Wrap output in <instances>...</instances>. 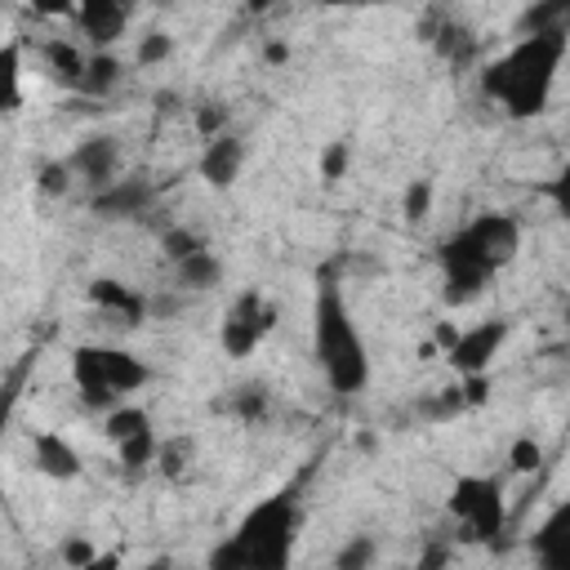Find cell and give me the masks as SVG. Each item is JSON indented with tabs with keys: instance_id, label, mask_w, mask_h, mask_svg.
I'll return each mask as SVG.
<instances>
[{
	"instance_id": "obj_1",
	"label": "cell",
	"mask_w": 570,
	"mask_h": 570,
	"mask_svg": "<svg viewBox=\"0 0 570 570\" xmlns=\"http://www.w3.org/2000/svg\"><path fill=\"white\" fill-rule=\"evenodd\" d=\"M566 53H570L566 31H521L494 62L481 67V94L508 120H534L552 102Z\"/></svg>"
},
{
	"instance_id": "obj_2",
	"label": "cell",
	"mask_w": 570,
	"mask_h": 570,
	"mask_svg": "<svg viewBox=\"0 0 570 570\" xmlns=\"http://www.w3.org/2000/svg\"><path fill=\"white\" fill-rule=\"evenodd\" d=\"M517 249H521V223L512 214H499V209L472 214L463 227H454L436 245L441 298L450 307L476 303L490 289V281L517 258Z\"/></svg>"
},
{
	"instance_id": "obj_3",
	"label": "cell",
	"mask_w": 570,
	"mask_h": 570,
	"mask_svg": "<svg viewBox=\"0 0 570 570\" xmlns=\"http://www.w3.org/2000/svg\"><path fill=\"white\" fill-rule=\"evenodd\" d=\"M298 494L294 490H276L267 499H258L236 525L232 534H223L209 552V570H289L294 566V548H298Z\"/></svg>"
},
{
	"instance_id": "obj_4",
	"label": "cell",
	"mask_w": 570,
	"mask_h": 570,
	"mask_svg": "<svg viewBox=\"0 0 570 570\" xmlns=\"http://www.w3.org/2000/svg\"><path fill=\"white\" fill-rule=\"evenodd\" d=\"M312 356L338 396L365 392L370 347H365L361 325L352 321V307H347L338 281H330V276L316 285V303H312Z\"/></svg>"
},
{
	"instance_id": "obj_5",
	"label": "cell",
	"mask_w": 570,
	"mask_h": 570,
	"mask_svg": "<svg viewBox=\"0 0 570 570\" xmlns=\"http://www.w3.org/2000/svg\"><path fill=\"white\" fill-rule=\"evenodd\" d=\"M151 379L147 361L125 352V347H111V343H85L71 352V383L80 392V401L89 410H120V401L129 392H138L142 383Z\"/></svg>"
},
{
	"instance_id": "obj_6",
	"label": "cell",
	"mask_w": 570,
	"mask_h": 570,
	"mask_svg": "<svg viewBox=\"0 0 570 570\" xmlns=\"http://www.w3.org/2000/svg\"><path fill=\"white\" fill-rule=\"evenodd\" d=\"M445 512L454 517V525L463 530V539L472 543H494L508 525V503H503V485L499 476L485 472H468L450 485L445 494Z\"/></svg>"
},
{
	"instance_id": "obj_7",
	"label": "cell",
	"mask_w": 570,
	"mask_h": 570,
	"mask_svg": "<svg viewBox=\"0 0 570 570\" xmlns=\"http://www.w3.org/2000/svg\"><path fill=\"white\" fill-rule=\"evenodd\" d=\"M272 325H276V307H272L258 289H245V294H236V298H232V307L223 312L218 343H223V352H227V356L245 361V356H254V352H258V343L272 334Z\"/></svg>"
},
{
	"instance_id": "obj_8",
	"label": "cell",
	"mask_w": 570,
	"mask_h": 570,
	"mask_svg": "<svg viewBox=\"0 0 570 570\" xmlns=\"http://www.w3.org/2000/svg\"><path fill=\"white\" fill-rule=\"evenodd\" d=\"M508 343V321L503 316H494V321H476V325H468L463 334H454V343H450V370L454 374H463V379H476V374H485L490 370V361L499 356V347Z\"/></svg>"
},
{
	"instance_id": "obj_9",
	"label": "cell",
	"mask_w": 570,
	"mask_h": 570,
	"mask_svg": "<svg viewBox=\"0 0 570 570\" xmlns=\"http://www.w3.org/2000/svg\"><path fill=\"white\" fill-rule=\"evenodd\" d=\"M67 169H71L76 183L94 187V196H98V191H107L120 178V142L111 134H89V138H80L71 147Z\"/></svg>"
},
{
	"instance_id": "obj_10",
	"label": "cell",
	"mask_w": 570,
	"mask_h": 570,
	"mask_svg": "<svg viewBox=\"0 0 570 570\" xmlns=\"http://www.w3.org/2000/svg\"><path fill=\"white\" fill-rule=\"evenodd\" d=\"M534 570H570V499H561L530 534Z\"/></svg>"
},
{
	"instance_id": "obj_11",
	"label": "cell",
	"mask_w": 570,
	"mask_h": 570,
	"mask_svg": "<svg viewBox=\"0 0 570 570\" xmlns=\"http://www.w3.org/2000/svg\"><path fill=\"white\" fill-rule=\"evenodd\" d=\"M71 22H76L80 36H85L89 45H98V53H102V45H116V40L125 36L129 9L116 4V0H85V4L71 9Z\"/></svg>"
},
{
	"instance_id": "obj_12",
	"label": "cell",
	"mask_w": 570,
	"mask_h": 570,
	"mask_svg": "<svg viewBox=\"0 0 570 570\" xmlns=\"http://www.w3.org/2000/svg\"><path fill=\"white\" fill-rule=\"evenodd\" d=\"M240 165H245V142L236 138V134H218V138H209L205 147H200V160H196V169H200V178L209 183V187H232L236 178H240Z\"/></svg>"
},
{
	"instance_id": "obj_13",
	"label": "cell",
	"mask_w": 570,
	"mask_h": 570,
	"mask_svg": "<svg viewBox=\"0 0 570 570\" xmlns=\"http://www.w3.org/2000/svg\"><path fill=\"white\" fill-rule=\"evenodd\" d=\"M94 209L102 218H134V214L151 209V183L147 178H116L107 191L94 196Z\"/></svg>"
},
{
	"instance_id": "obj_14",
	"label": "cell",
	"mask_w": 570,
	"mask_h": 570,
	"mask_svg": "<svg viewBox=\"0 0 570 570\" xmlns=\"http://www.w3.org/2000/svg\"><path fill=\"white\" fill-rule=\"evenodd\" d=\"M36 468L45 472V476H53V481H71V476H80V450L67 441V436H58V432H36Z\"/></svg>"
},
{
	"instance_id": "obj_15",
	"label": "cell",
	"mask_w": 570,
	"mask_h": 570,
	"mask_svg": "<svg viewBox=\"0 0 570 570\" xmlns=\"http://www.w3.org/2000/svg\"><path fill=\"white\" fill-rule=\"evenodd\" d=\"M40 58H45V67H49V76L53 80H62V85H80V76H85V67H89V53L71 40V36H49L45 45H40Z\"/></svg>"
},
{
	"instance_id": "obj_16",
	"label": "cell",
	"mask_w": 570,
	"mask_h": 570,
	"mask_svg": "<svg viewBox=\"0 0 570 570\" xmlns=\"http://www.w3.org/2000/svg\"><path fill=\"white\" fill-rule=\"evenodd\" d=\"M89 298H94V307H102V312L116 316L120 325H134V321L147 312L142 294H134V289L120 285V281H94V285H89Z\"/></svg>"
},
{
	"instance_id": "obj_17",
	"label": "cell",
	"mask_w": 570,
	"mask_h": 570,
	"mask_svg": "<svg viewBox=\"0 0 570 570\" xmlns=\"http://www.w3.org/2000/svg\"><path fill=\"white\" fill-rule=\"evenodd\" d=\"M174 276H178V285H183V289H214V285L223 281V263H218V258H214V249L205 245V249H196V254L178 258V263H174Z\"/></svg>"
},
{
	"instance_id": "obj_18",
	"label": "cell",
	"mask_w": 570,
	"mask_h": 570,
	"mask_svg": "<svg viewBox=\"0 0 570 570\" xmlns=\"http://www.w3.org/2000/svg\"><path fill=\"white\" fill-rule=\"evenodd\" d=\"M120 58L116 53H89V67H85V76H80V94H89V98H107L116 85H120Z\"/></svg>"
},
{
	"instance_id": "obj_19",
	"label": "cell",
	"mask_w": 570,
	"mask_h": 570,
	"mask_svg": "<svg viewBox=\"0 0 570 570\" xmlns=\"http://www.w3.org/2000/svg\"><path fill=\"white\" fill-rule=\"evenodd\" d=\"M521 31H566L570 36V0H552V4H534L521 13Z\"/></svg>"
},
{
	"instance_id": "obj_20",
	"label": "cell",
	"mask_w": 570,
	"mask_h": 570,
	"mask_svg": "<svg viewBox=\"0 0 570 570\" xmlns=\"http://www.w3.org/2000/svg\"><path fill=\"white\" fill-rule=\"evenodd\" d=\"M374 561H379V539L374 534H352L334 552V570H374Z\"/></svg>"
},
{
	"instance_id": "obj_21",
	"label": "cell",
	"mask_w": 570,
	"mask_h": 570,
	"mask_svg": "<svg viewBox=\"0 0 570 570\" xmlns=\"http://www.w3.org/2000/svg\"><path fill=\"white\" fill-rule=\"evenodd\" d=\"M147 428H151V414L138 410V405H120V410L107 414V441L111 445H120V441H129V436H138Z\"/></svg>"
},
{
	"instance_id": "obj_22",
	"label": "cell",
	"mask_w": 570,
	"mask_h": 570,
	"mask_svg": "<svg viewBox=\"0 0 570 570\" xmlns=\"http://www.w3.org/2000/svg\"><path fill=\"white\" fill-rule=\"evenodd\" d=\"M196 134H200V142L227 134V111H223V102H200V107H196Z\"/></svg>"
},
{
	"instance_id": "obj_23",
	"label": "cell",
	"mask_w": 570,
	"mask_h": 570,
	"mask_svg": "<svg viewBox=\"0 0 570 570\" xmlns=\"http://www.w3.org/2000/svg\"><path fill=\"white\" fill-rule=\"evenodd\" d=\"M543 196L552 200V209L566 218V227H570V165H561L548 183H543Z\"/></svg>"
},
{
	"instance_id": "obj_24",
	"label": "cell",
	"mask_w": 570,
	"mask_h": 570,
	"mask_svg": "<svg viewBox=\"0 0 570 570\" xmlns=\"http://www.w3.org/2000/svg\"><path fill=\"white\" fill-rule=\"evenodd\" d=\"M432 196H436V191H432V178H414V183L405 187V218L419 223V218L432 209Z\"/></svg>"
},
{
	"instance_id": "obj_25",
	"label": "cell",
	"mask_w": 570,
	"mask_h": 570,
	"mask_svg": "<svg viewBox=\"0 0 570 570\" xmlns=\"http://www.w3.org/2000/svg\"><path fill=\"white\" fill-rule=\"evenodd\" d=\"M40 191H49V196H62L76 178H71V169H67V160H49V165H40Z\"/></svg>"
},
{
	"instance_id": "obj_26",
	"label": "cell",
	"mask_w": 570,
	"mask_h": 570,
	"mask_svg": "<svg viewBox=\"0 0 570 570\" xmlns=\"http://www.w3.org/2000/svg\"><path fill=\"white\" fill-rule=\"evenodd\" d=\"M508 459H512V468H517V472H530V468H539L543 450H539V441H534V436H521V441L512 445V454H508Z\"/></svg>"
},
{
	"instance_id": "obj_27",
	"label": "cell",
	"mask_w": 570,
	"mask_h": 570,
	"mask_svg": "<svg viewBox=\"0 0 570 570\" xmlns=\"http://www.w3.org/2000/svg\"><path fill=\"white\" fill-rule=\"evenodd\" d=\"M169 49H174V45H169V36H165V31H151V36H142V45H138V62H142V67H151V62H160Z\"/></svg>"
},
{
	"instance_id": "obj_28",
	"label": "cell",
	"mask_w": 570,
	"mask_h": 570,
	"mask_svg": "<svg viewBox=\"0 0 570 570\" xmlns=\"http://www.w3.org/2000/svg\"><path fill=\"white\" fill-rule=\"evenodd\" d=\"M267 405V392L263 387H236V414L240 419H258Z\"/></svg>"
},
{
	"instance_id": "obj_29",
	"label": "cell",
	"mask_w": 570,
	"mask_h": 570,
	"mask_svg": "<svg viewBox=\"0 0 570 570\" xmlns=\"http://www.w3.org/2000/svg\"><path fill=\"white\" fill-rule=\"evenodd\" d=\"M94 557H98V552H94L85 539H67V543H62V561H67L71 570H85Z\"/></svg>"
},
{
	"instance_id": "obj_30",
	"label": "cell",
	"mask_w": 570,
	"mask_h": 570,
	"mask_svg": "<svg viewBox=\"0 0 570 570\" xmlns=\"http://www.w3.org/2000/svg\"><path fill=\"white\" fill-rule=\"evenodd\" d=\"M343 165H347V147H343V142H334V147L321 156V174H325V178H338V174H343Z\"/></svg>"
},
{
	"instance_id": "obj_31",
	"label": "cell",
	"mask_w": 570,
	"mask_h": 570,
	"mask_svg": "<svg viewBox=\"0 0 570 570\" xmlns=\"http://www.w3.org/2000/svg\"><path fill=\"white\" fill-rule=\"evenodd\" d=\"M85 570H120V557H116V552H98Z\"/></svg>"
},
{
	"instance_id": "obj_32",
	"label": "cell",
	"mask_w": 570,
	"mask_h": 570,
	"mask_svg": "<svg viewBox=\"0 0 570 570\" xmlns=\"http://www.w3.org/2000/svg\"><path fill=\"white\" fill-rule=\"evenodd\" d=\"M138 570H178V566H174V561H169V557H156V561H142V566H138Z\"/></svg>"
},
{
	"instance_id": "obj_33",
	"label": "cell",
	"mask_w": 570,
	"mask_h": 570,
	"mask_svg": "<svg viewBox=\"0 0 570 570\" xmlns=\"http://www.w3.org/2000/svg\"><path fill=\"white\" fill-rule=\"evenodd\" d=\"M267 58H272V62H281V58H289V49H285V45H272V49H267Z\"/></svg>"
}]
</instances>
